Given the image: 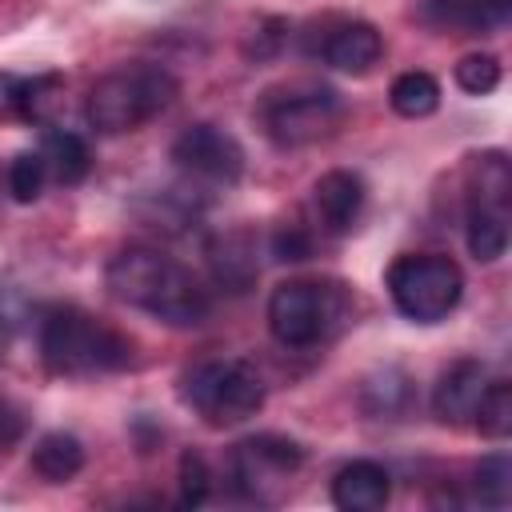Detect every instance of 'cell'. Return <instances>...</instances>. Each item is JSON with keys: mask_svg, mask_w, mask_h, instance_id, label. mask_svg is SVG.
<instances>
[{"mask_svg": "<svg viewBox=\"0 0 512 512\" xmlns=\"http://www.w3.org/2000/svg\"><path fill=\"white\" fill-rule=\"evenodd\" d=\"M204 256H208V268H212L216 284L228 288V292H244L260 276L252 232H220V236L208 240Z\"/></svg>", "mask_w": 512, "mask_h": 512, "instance_id": "cell-16", "label": "cell"}, {"mask_svg": "<svg viewBox=\"0 0 512 512\" xmlns=\"http://www.w3.org/2000/svg\"><path fill=\"white\" fill-rule=\"evenodd\" d=\"M60 92H64V80L60 76H32V80H24L20 116L32 120V124H48L52 120V108L60 104Z\"/></svg>", "mask_w": 512, "mask_h": 512, "instance_id": "cell-24", "label": "cell"}, {"mask_svg": "<svg viewBox=\"0 0 512 512\" xmlns=\"http://www.w3.org/2000/svg\"><path fill=\"white\" fill-rule=\"evenodd\" d=\"M172 164L184 180L204 188H232L244 172V148L216 124H192L172 140Z\"/></svg>", "mask_w": 512, "mask_h": 512, "instance_id": "cell-10", "label": "cell"}, {"mask_svg": "<svg viewBox=\"0 0 512 512\" xmlns=\"http://www.w3.org/2000/svg\"><path fill=\"white\" fill-rule=\"evenodd\" d=\"M508 192H512V172H508L504 152L476 156V180H472L464 240L480 264H492L508 252Z\"/></svg>", "mask_w": 512, "mask_h": 512, "instance_id": "cell-9", "label": "cell"}, {"mask_svg": "<svg viewBox=\"0 0 512 512\" xmlns=\"http://www.w3.org/2000/svg\"><path fill=\"white\" fill-rule=\"evenodd\" d=\"M476 496L488 508H508V500H512V460L504 452H492L476 464Z\"/></svg>", "mask_w": 512, "mask_h": 512, "instance_id": "cell-21", "label": "cell"}, {"mask_svg": "<svg viewBox=\"0 0 512 512\" xmlns=\"http://www.w3.org/2000/svg\"><path fill=\"white\" fill-rule=\"evenodd\" d=\"M180 400L212 428H232L264 408V380L256 364L236 356H212L184 372Z\"/></svg>", "mask_w": 512, "mask_h": 512, "instance_id": "cell-5", "label": "cell"}, {"mask_svg": "<svg viewBox=\"0 0 512 512\" xmlns=\"http://www.w3.org/2000/svg\"><path fill=\"white\" fill-rule=\"evenodd\" d=\"M20 92H24V80H20V76L0 72V120L20 116Z\"/></svg>", "mask_w": 512, "mask_h": 512, "instance_id": "cell-28", "label": "cell"}, {"mask_svg": "<svg viewBox=\"0 0 512 512\" xmlns=\"http://www.w3.org/2000/svg\"><path fill=\"white\" fill-rule=\"evenodd\" d=\"M40 156H44V168H48V180L72 188L80 184L88 172H92V148L80 132H64V128H48L44 132V144H40Z\"/></svg>", "mask_w": 512, "mask_h": 512, "instance_id": "cell-17", "label": "cell"}, {"mask_svg": "<svg viewBox=\"0 0 512 512\" xmlns=\"http://www.w3.org/2000/svg\"><path fill=\"white\" fill-rule=\"evenodd\" d=\"M344 120V100L328 84L296 80L288 88H276L260 104V124L272 144L280 148H304L320 136H328Z\"/></svg>", "mask_w": 512, "mask_h": 512, "instance_id": "cell-7", "label": "cell"}, {"mask_svg": "<svg viewBox=\"0 0 512 512\" xmlns=\"http://www.w3.org/2000/svg\"><path fill=\"white\" fill-rule=\"evenodd\" d=\"M320 56H324V64H332L336 72L364 76V72H372V68L380 64V56H384V36H380L372 24H364V20H348V24H340L336 32H328Z\"/></svg>", "mask_w": 512, "mask_h": 512, "instance_id": "cell-15", "label": "cell"}, {"mask_svg": "<svg viewBox=\"0 0 512 512\" xmlns=\"http://www.w3.org/2000/svg\"><path fill=\"white\" fill-rule=\"evenodd\" d=\"M212 492V472L208 460L200 452H184L180 456V504L184 508H200Z\"/></svg>", "mask_w": 512, "mask_h": 512, "instance_id": "cell-25", "label": "cell"}, {"mask_svg": "<svg viewBox=\"0 0 512 512\" xmlns=\"http://www.w3.org/2000/svg\"><path fill=\"white\" fill-rule=\"evenodd\" d=\"M512 16V0H424L420 20L436 32L456 36H480L504 28Z\"/></svg>", "mask_w": 512, "mask_h": 512, "instance_id": "cell-13", "label": "cell"}, {"mask_svg": "<svg viewBox=\"0 0 512 512\" xmlns=\"http://www.w3.org/2000/svg\"><path fill=\"white\" fill-rule=\"evenodd\" d=\"M388 104L404 120H424V116H432L440 108V84H436L432 72H420V68L400 72L392 80V88H388Z\"/></svg>", "mask_w": 512, "mask_h": 512, "instance_id": "cell-19", "label": "cell"}, {"mask_svg": "<svg viewBox=\"0 0 512 512\" xmlns=\"http://www.w3.org/2000/svg\"><path fill=\"white\" fill-rule=\"evenodd\" d=\"M104 284L120 304L140 308L172 328H196L212 312V296L196 272L148 244L120 248L104 268Z\"/></svg>", "mask_w": 512, "mask_h": 512, "instance_id": "cell-1", "label": "cell"}, {"mask_svg": "<svg viewBox=\"0 0 512 512\" xmlns=\"http://www.w3.org/2000/svg\"><path fill=\"white\" fill-rule=\"evenodd\" d=\"M24 432H28V416H24V408H20L12 396L0 392V452H8L12 444H20Z\"/></svg>", "mask_w": 512, "mask_h": 512, "instance_id": "cell-27", "label": "cell"}, {"mask_svg": "<svg viewBox=\"0 0 512 512\" xmlns=\"http://www.w3.org/2000/svg\"><path fill=\"white\" fill-rule=\"evenodd\" d=\"M176 96H180V80L168 68H160V64H124V68L104 72L88 88L84 116L96 132L120 136V132L144 128L148 120L168 112Z\"/></svg>", "mask_w": 512, "mask_h": 512, "instance_id": "cell-4", "label": "cell"}, {"mask_svg": "<svg viewBox=\"0 0 512 512\" xmlns=\"http://www.w3.org/2000/svg\"><path fill=\"white\" fill-rule=\"evenodd\" d=\"M308 252H312V236L300 224L276 228V236H272V256L276 260H308Z\"/></svg>", "mask_w": 512, "mask_h": 512, "instance_id": "cell-26", "label": "cell"}, {"mask_svg": "<svg viewBox=\"0 0 512 512\" xmlns=\"http://www.w3.org/2000/svg\"><path fill=\"white\" fill-rule=\"evenodd\" d=\"M356 296L340 280H284L268 296V332L284 348H316L352 324Z\"/></svg>", "mask_w": 512, "mask_h": 512, "instance_id": "cell-3", "label": "cell"}, {"mask_svg": "<svg viewBox=\"0 0 512 512\" xmlns=\"http://www.w3.org/2000/svg\"><path fill=\"white\" fill-rule=\"evenodd\" d=\"M484 388H488V368L480 360L464 356V360H456L440 372L436 392H432V412L452 428L472 424V412H476Z\"/></svg>", "mask_w": 512, "mask_h": 512, "instance_id": "cell-12", "label": "cell"}, {"mask_svg": "<svg viewBox=\"0 0 512 512\" xmlns=\"http://www.w3.org/2000/svg\"><path fill=\"white\" fill-rule=\"evenodd\" d=\"M472 424L488 440H504L512 432V384L508 380H488V388L480 392V404L472 412Z\"/></svg>", "mask_w": 512, "mask_h": 512, "instance_id": "cell-20", "label": "cell"}, {"mask_svg": "<svg viewBox=\"0 0 512 512\" xmlns=\"http://www.w3.org/2000/svg\"><path fill=\"white\" fill-rule=\"evenodd\" d=\"M300 468H304V448L280 432H256L240 440L228 456L232 484L252 504H280Z\"/></svg>", "mask_w": 512, "mask_h": 512, "instance_id": "cell-8", "label": "cell"}, {"mask_svg": "<svg viewBox=\"0 0 512 512\" xmlns=\"http://www.w3.org/2000/svg\"><path fill=\"white\" fill-rule=\"evenodd\" d=\"M392 500V476L376 460H352L332 476V504L344 512H380Z\"/></svg>", "mask_w": 512, "mask_h": 512, "instance_id": "cell-14", "label": "cell"}, {"mask_svg": "<svg viewBox=\"0 0 512 512\" xmlns=\"http://www.w3.org/2000/svg\"><path fill=\"white\" fill-rule=\"evenodd\" d=\"M388 296L400 316L412 324H440L456 312L464 296V272L456 260L436 252H408L396 256L388 268Z\"/></svg>", "mask_w": 512, "mask_h": 512, "instance_id": "cell-6", "label": "cell"}, {"mask_svg": "<svg viewBox=\"0 0 512 512\" xmlns=\"http://www.w3.org/2000/svg\"><path fill=\"white\" fill-rule=\"evenodd\" d=\"M32 468L48 484H64L84 468V444L72 432H44L32 448Z\"/></svg>", "mask_w": 512, "mask_h": 512, "instance_id": "cell-18", "label": "cell"}, {"mask_svg": "<svg viewBox=\"0 0 512 512\" xmlns=\"http://www.w3.org/2000/svg\"><path fill=\"white\" fill-rule=\"evenodd\" d=\"M36 344L56 376H104L132 364V340L104 316L76 304H52L40 312Z\"/></svg>", "mask_w": 512, "mask_h": 512, "instance_id": "cell-2", "label": "cell"}, {"mask_svg": "<svg viewBox=\"0 0 512 512\" xmlns=\"http://www.w3.org/2000/svg\"><path fill=\"white\" fill-rule=\"evenodd\" d=\"M456 88L468 92V96H488L500 88V60L492 52H468L460 64H456Z\"/></svg>", "mask_w": 512, "mask_h": 512, "instance_id": "cell-23", "label": "cell"}, {"mask_svg": "<svg viewBox=\"0 0 512 512\" xmlns=\"http://www.w3.org/2000/svg\"><path fill=\"white\" fill-rule=\"evenodd\" d=\"M44 184H48V168H44L40 148H32V152H16L12 164H8V192H12V200L32 204V200H40Z\"/></svg>", "mask_w": 512, "mask_h": 512, "instance_id": "cell-22", "label": "cell"}, {"mask_svg": "<svg viewBox=\"0 0 512 512\" xmlns=\"http://www.w3.org/2000/svg\"><path fill=\"white\" fill-rule=\"evenodd\" d=\"M312 204H316V220L332 232V236H344L360 224L364 216V204H368V188L356 172L348 168H332L316 180L312 188Z\"/></svg>", "mask_w": 512, "mask_h": 512, "instance_id": "cell-11", "label": "cell"}]
</instances>
